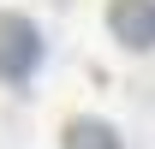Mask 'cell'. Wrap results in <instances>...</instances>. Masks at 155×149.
Instances as JSON below:
<instances>
[{"label": "cell", "mask_w": 155, "mask_h": 149, "mask_svg": "<svg viewBox=\"0 0 155 149\" xmlns=\"http://www.w3.org/2000/svg\"><path fill=\"white\" fill-rule=\"evenodd\" d=\"M42 66V30L24 12H0V84H18Z\"/></svg>", "instance_id": "1"}, {"label": "cell", "mask_w": 155, "mask_h": 149, "mask_svg": "<svg viewBox=\"0 0 155 149\" xmlns=\"http://www.w3.org/2000/svg\"><path fill=\"white\" fill-rule=\"evenodd\" d=\"M60 143L66 149H119V131L107 125V119H72Z\"/></svg>", "instance_id": "3"}, {"label": "cell", "mask_w": 155, "mask_h": 149, "mask_svg": "<svg viewBox=\"0 0 155 149\" xmlns=\"http://www.w3.org/2000/svg\"><path fill=\"white\" fill-rule=\"evenodd\" d=\"M107 24L125 48H155V0H114Z\"/></svg>", "instance_id": "2"}]
</instances>
